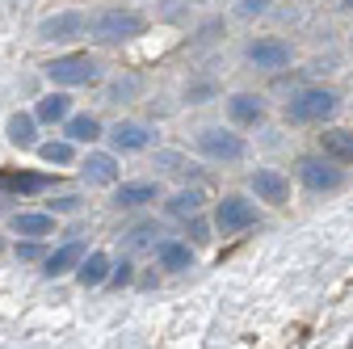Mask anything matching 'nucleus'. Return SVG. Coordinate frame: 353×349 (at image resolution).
I'll return each mask as SVG.
<instances>
[{
  "instance_id": "19",
  "label": "nucleus",
  "mask_w": 353,
  "mask_h": 349,
  "mask_svg": "<svg viewBox=\"0 0 353 349\" xmlns=\"http://www.w3.org/2000/svg\"><path fill=\"white\" fill-rule=\"evenodd\" d=\"M13 228H17L21 236H30V240H42V236L55 232V219H51V215H17Z\"/></svg>"
},
{
  "instance_id": "14",
  "label": "nucleus",
  "mask_w": 353,
  "mask_h": 349,
  "mask_svg": "<svg viewBox=\"0 0 353 349\" xmlns=\"http://www.w3.org/2000/svg\"><path fill=\"white\" fill-rule=\"evenodd\" d=\"M76 278H80V286H101V282L110 278V257H105V252H88V257H80Z\"/></svg>"
},
{
  "instance_id": "17",
  "label": "nucleus",
  "mask_w": 353,
  "mask_h": 349,
  "mask_svg": "<svg viewBox=\"0 0 353 349\" xmlns=\"http://www.w3.org/2000/svg\"><path fill=\"white\" fill-rule=\"evenodd\" d=\"M63 122H68L63 135L76 139V143H93V139L101 135V122H97L93 114H72V118H63Z\"/></svg>"
},
{
  "instance_id": "30",
  "label": "nucleus",
  "mask_w": 353,
  "mask_h": 349,
  "mask_svg": "<svg viewBox=\"0 0 353 349\" xmlns=\"http://www.w3.org/2000/svg\"><path fill=\"white\" fill-rule=\"evenodd\" d=\"M341 5H345V9H353V0H341Z\"/></svg>"
},
{
  "instance_id": "3",
  "label": "nucleus",
  "mask_w": 353,
  "mask_h": 349,
  "mask_svg": "<svg viewBox=\"0 0 353 349\" xmlns=\"http://www.w3.org/2000/svg\"><path fill=\"white\" fill-rule=\"evenodd\" d=\"M47 76L55 84H63V89H72V84H93L97 80V59L93 55H63V59L47 63Z\"/></svg>"
},
{
  "instance_id": "12",
  "label": "nucleus",
  "mask_w": 353,
  "mask_h": 349,
  "mask_svg": "<svg viewBox=\"0 0 353 349\" xmlns=\"http://www.w3.org/2000/svg\"><path fill=\"white\" fill-rule=\"evenodd\" d=\"M84 181L88 186H114L118 181V160L105 156V152H93L84 160Z\"/></svg>"
},
{
  "instance_id": "23",
  "label": "nucleus",
  "mask_w": 353,
  "mask_h": 349,
  "mask_svg": "<svg viewBox=\"0 0 353 349\" xmlns=\"http://www.w3.org/2000/svg\"><path fill=\"white\" fill-rule=\"evenodd\" d=\"M198 206H202V194H176L168 202V215H172V219H194Z\"/></svg>"
},
{
  "instance_id": "27",
  "label": "nucleus",
  "mask_w": 353,
  "mask_h": 349,
  "mask_svg": "<svg viewBox=\"0 0 353 349\" xmlns=\"http://www.w3.org/2000/svg\"><path fill=\"white\" fill-rule=\"evenodd\" d=\"M114 282L126 286V282H130V266H118V270H114Z\"/></svg>"
},
{
  "instance_id": "25",
  "label": "nucleus",
  "mask_w": 353,
  "mask_h": 349,
  "mask_svg": "<svg viewBox=\"0 0 353 349\" xmlns=\"http://www.w3.org/2000/svg\"><path fill=\"white\" fill-rule=\"evenodd\" d=\"M152 236H160V232H156L152 223H139L135 232L126 236V244H130V248H148V244H152Z\"/></svg>"
},
{
  "instance_id": "28",
  "label": "nucleus",
  "mask_w": 353,
  "mask_h": 349,
  "mask_svg": "<svg viewBox=\"0 0 353 349\" xmlns=\"http://www.w3.org/2000/svg\"><path fill=\"white\" fill-rule=\"evenodd\" d=\"M190 232H194V240H206V223H202V219H194Z\"/></svg>"
},
{
  "instance_id": "15",
  "label": "nucleus",
  "mask_w": 353,
  "mask_h": 349,
  "mask_svg": "<svg viewBox=\"0 0 353 349\" xmlns=\"http://www.w3.org/2000/svg\"><path fill=\"white\" fill-rule=\"evenodd\" d=\"M80 257H84V244H80V240H68L63 248H55V252L47 257V274H51V278H59V274L76 270V266H80Z\"/></svg>"
},
{
  "instance_id": "22",
  "label": "nucleus",
  "mask_w": 353,
  "mask_h": 349,
  "mask_svg": "<svg viewBox=\"0 0 353 349\" xmlns=\"http://www.w3.org/2000/svg\"><path fill=\"white\" fill-rule=\"evenodd\" d=\"M5 130H9V143H17V148H34V118H30V114H13Z\"/></svg>"
},
{
  "instance_id": "6",
  "label": "nucleus",
  "mask_w": 353,
  "mask_h": 349,
  "mask_svg": "<svg viewBox=\"0 0 353 349\" xmlns=\"http://www.w3.org/2000/svg\"><path fill=\"white\" fill-rule=\"evenodd\" d=\"M299 177H303V186H307V190L324 194V190H341L345 172H341L332 160H303V164H299Z\"/></svg>"
},
{
  "instance_id": "24",
  "label": "nucleus",
  "mask_w": 353,
  "mask_h": 349,
  "mask_svg": "<svg viewBox=\"0 0 353 349\" xmlns=\"http://www.w3.org/2000/svg\"><path fill=\"white\" fill-rule=\"evenodd\" d=\"M38 156L47 160V164H72V139H59V143L51 139V143H42Z\"/></svg>"
},
{
  "instance_id": "10",
  "label": "nucleus",
  "mask_w": 353,
  "mask_h": 349,
  "mask_svg": "<svg viewBox=\"0 0 353 349\" xmlns=\"http://www.w3.org/2000/svg\"><path fill=\"white\" fill-rule=\"evenodd\" d=\"M110 143H114L118 152H143V148L152 143V130H148L143 122H118V126L110 130Z\"/></svg>"
},
{
  "instance_id": "26",
  "label": "nucleus",
  "mask_w": 353,
  "mask_h": 349,
  "mask_svg": "<svg viewBox=\"0 0 353 349\" xmlns=\"http://www.w3.org/2000/svg\"><path fill=\"white\" fill-rule=\"evenodd\" d=\"M270 9V0H240V17H256Z\"/></svg>"
},
{
  "instance_id": "5",
  "label": "nucleus",
  "mask_w": 353,
  "mask_h": 349,
  "mask_svg": "<svg viewBox=\"0 0 353 349\" xmlns=\"http://www.w3.org/2000/svg\"><path fill=\"white\" fill-rule=\"evenodd\" d=\"M214 223H219V232H223V236L244 232V228L256 223V206L244 202V198H223V202H219V210H214Z\"/></svg>"
},
{
  "instance_id": "21",
  "label": "nucleus",
  "mask_w": 353,
  "mask_h": 349,
  "mask_svg": "<svg viewBox=\"0 0 353 349\" xmlns=\"http://www.w3.org/2000/svg\"><path fill=\"white\" fill-rule=\"evenodd\" d=\"M156 194H160V190H156L152 181H135V186H122L114 202H118V206H143V202H156Z\"/></svg>"
},
{
  "instance_id": "7",
  "label": "nucleus",
  "mask_w": 353,
  "mask_h": 349,
  "mask_svg": "<svg viewBox=\"0 0 353 349\" xmlns=\"http://www.w3.org/2000/svg\"><path fill=\"white\" fill-rule=\"evenodd\" d=\"M84 30H88L84 13H59V17H47L38 26V38L42 42H68V38H80Z\"/></svg>"
},
{
  "instance_id": "18",
  "label": "nucleus",
  "mask_w": 353,
  "mask_h": 349,
  "mask_svg": "<svg viewBox=\"0 0 353 349\" xmlns=\"http://www.w3.org/2000/svg\"><path fill=\"white\" fill-rule=\"evenodd\" d=\"M156 257H160V266H164V270H190V266H194L190 244H176V240H164V244L156 248Z\"/></svg>"
},
{
  "instance_id": "29",
  "label": "nucleus",
  "mask_w": 353,
  "mask_h": 349,
  "mask_svg": "<svg viewBox=\"0 0 353 349\" xmlns=\"http://www.w3.org/2000/svg\"><path fill=\"white\" fill-rule=\"evenodd\" d=\"M55 206H59V210H76V206H80V198H59Z\"/></svg>"
},
{
  "instance_id": "20",
  "label": "nucleus",
  "mask_w": 353,
  "mask_h": 349,
  "mask_svg": "<svg viewBox=\"0 0 353 349\" xmlns=\"http://www.w3.org/2000/svg\"><path fill=\"white\" fill-rule=\"evenodd\" d=\"M72 114V97H63V93H47L38 101V118L42 122H63Z\"/></svg>"
},
{
  "instance_id": "4",
  "label": "nucleus",
  "mask_w": 353,
  "mask_h": 349,
  "mask_svg": "<svg viewBox=\"0 0 353 349\" xmlns=\"http://www.w3.org/2000/svg\"><path fill=\"white\" fill-rule=\"evenodd\" d=\"M198 148L210 156V160H223V164H232V160H244V139L240 135H232V130H202V135H198Z\"/></svg>"
},
{
  "instance_id": "13",
  "label": "nucleus",
  "mask_w": 353,
  "mask_h": 349,
  "mask_svg": "<svg viewBox=\"0 0 353 349\" xmlns=\"http://www.w3.org/2000/svg\"><path fill=\"white\" fill-rule=\"evenodd\" d=\"M228 114H232V122H240V126H256V122L265 118V106H261V97H252V93H236V97L228 101Z\"/></svg>"
},
{
  "instance_id": "2",
  "label": "nucleus",
  "mask_w": 353,
  "mask_h": 349,
  "mask_svg": "<svg viewBox=\"0 0 353 349\" xmlns=\"http://www.w3.org/2000/svg\"><path fill=\"white\" fill-rule=\"evenodd\" d=\"M332 114H336V93L332 89H303V93H294L286 101V122H299V126L324 122Z\"/></svg>"
},
{
  "instance_id": "8",
  "label": "nucleus",
  "mask_w": 353,
  "mask_h": 349,
  "mask_svg": "<svg viewBox=\"0 0 353 349\" xmlns=\"http://www.w3.org/2000/svg\"><path fill=\"white\" fill-rule=\"evenodd\" d=\"M51 186H55L51 172H17V168L0 172V194H42Z\"/></svg>"
},
{
  "instance_id": "9",
  "label": "nucleus",
  "mask_w": 353,
  "mask_h": 349,
  "mask_svg": "<svg viewBox=\"0 0 353 349\" xmlns=\"http://www.w3.org/2000/svg\"><path fill=\"white\" fill-rule=\"evenodd\" d=\"M248 63H256V68H286L290 63V47L286 42H278V38H261V42H248Z\"/></svg>"
},
{
  "instance_id": "1",
  "label": "nucleus",
  "mask_w": 353,
  "mask_h": 349,
  "mask_svg": "<svg viewBox=\"0 0 353 349\" xmlns=\"http://www.w3.org/2000/svg\"><path fill=\"white\" fill-rule=\"evenodd\" d=\"M148 30V17L135 13V9H105L97 17H88V38L101 42V47H114V42H130V38H139Z\"/></svg>"
},
{
  "instance_id": "16",
  "label": "nucleus",
  "mask_w": 353,
  "mask_h": 349,
  "mask_svg": "<svg viewBox=\"0 0 353 349\" xmlns=\"http://www.w3.org/2000/svg\"><path fill=\"white\" fill-rule=\"evenodd\" d=\"M320 148H324V156H332L341 164H353V130H324Z\"/></svg>"
},
{
  "instance_id": "11",
  "label": "nucleus",
  "mask_w": 353,
  "mask_h": 349,
  "mask_svg": "<svg viewBox=\"0 0 353 349\" xmlns=\"http://www.w3.org/2000/svg\"><path fill=\"white\" fill-rule=\"evenodd\" d=\"M252 190H256V198H261V202H274V206H282V202H286V194H290L286 177H282V172H274V168H261L256 177H252Z\"/></svg>"
}]
</instances>
